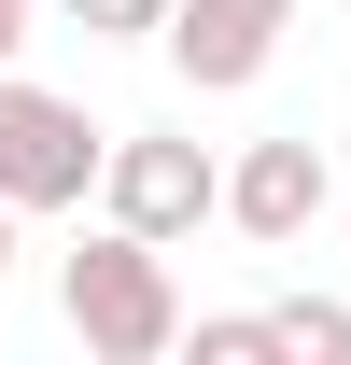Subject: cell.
<instances>
[{"mask_svg": "<svg viewBox=\"0 0 351 365\" xmlns=\"http://www.w3.org/2000/svg\"><path fill=\"white\" fill-rule=\"evenodd\" d=\"M56 309H71V337H85L98 365H169L183 351V281H169V239L141 225H98L71 267H56Z\"/></svg>", "mask_w": 351, "mask_h": 365, "instance_id": "6da1fadb", "label": "cell"}, {"mask_svg": "<svg viewBox=\"0 0 351 365\" xmlns=\"http://www.w3.org/2000/svg\"><path fill=\"white\" fill-rule=\"evenodd\" d=\"M113 182V127H85L56 85H14L0 71V197L14 211H85Z\"/></svg>", "mask_w": 351, "mask_h": 365, "instance_id": "7a4b0ae2", "label": "cell"}, {"mask_svg": "<svg viewBox=\"0 0 351 365\" xmlns=\"http://www.w3.org/2000/svg\"><path fill=\"white\" fill-rule=\"evenodd\" d=\"M98 211L141 225V239H197V225H225V155H197V140H169V127H127Z\"/></svg>", "mask_w": 351, "mask_h": 365, "instance_id": "3957f363", "label": "cell"}, {"mask_svg": "<svg viewBox=\"0 0 351 365\" xmlns=\"http://www.w3.org/2000/svg\"><path fill=\"white\" fill-rule=\"evenodd\" d=\"M337 211V169H323V140H239V169H225V225L253 239V253H295L309 225Z\"/></svg>", "mask_w": 351, "mask_h": 365, "instance_id": "277c9868", "label": "cell"}, {"mask_svg": "<svg viewBox=\"0 0 351 365\" xmlns=\"http://www.w3.org/2000/svg\"><path fill=\"white\" fill-rule=\"evenodd\" d=\"M281 29H295V0H183L169 14V71L197 98H239V85H267Z\"/></svg>", "mask_w": 351, "mask_h": 365, "instance_id": "5b68a950", "label": "cell"}, {"mask_svg": "<svg viewBox=\"0 0 351 365\" xmlns=\"http://www.w3.org/2000/svg\"><path fill=\"white\" fill-rule=\"evenodd\" d=\"M281 351L295 365H351V295H281Z\"/></svg>", "mask_w": 351, "mask_h": 365, "instance_id": "8992f818", "label": "cell"}, {"mask_svg": "<svg viewBox=\"0 0 351 365\" xmlns=\"http://www.w3.org/2000/svg\"><path fill=\"white\" fill-rule=\"evenodd\" d=\"M183 351H197V365H267V351H281V309H211Z\"/></svg>", "mask_w": 351, "mask_h": 365, "instance_id": "52a82bcc", "label": "cell"}, {"mask_svg": "<svg viewBox=\"0 0 351 365\" xmlns=\"http://www.w3.org/2000/svg\"><path fill=\"white\" fill-rule=\"evenodd\" d=\"M71 14H85L98 43H169V14H183V0H71Z\"/></svg>", "mask_w": 351, "mask_h": 365, "instance_id": "ba28073f", "label": "cell"}, {"mask_svg": "<svg viewBox=\"0 0 351 365\" xmlns=\"http://www.w3.org/2000/svg\"><path fill=\"white\" fill-rule=\"evenodd\" d=\"M14 43H29V0H0V71H14Z\"/></svg>", "mask_w": 351, "mask_h": 365, "instance_id": "9c48e42d", "label": "cell"}, {"mask_svg": "<svg viewBox=\"0 0 351 365\" xmlns=\"http://www.w3.org/2000/svg\"><path fill=\"white\" fill-rule=\"evenodd\" d=\"M0 267H14V197H0Z\"/></svg>", "mask_w": 351, "mask_h": 365, "instance_id": "30bf717a", "label": "cell"}]
</instances>
